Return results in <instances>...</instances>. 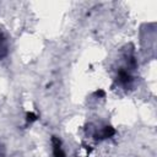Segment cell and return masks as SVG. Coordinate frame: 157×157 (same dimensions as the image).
<instances>
[{"mask_svg":"<svg viewBox=\"0 0 157 157\" xmlns=\"http://www.w3.org/2000/svg\"><path fill=\"white\" fill-rule=\"evenodd\" d=\"M115 134V130L112 126H104L99 132V139H109Z\"/></svg>","mask_w":157,"mask_h":157,"instance_id":"4","label":"cell"},{"mask_svg":"<svg viewBox=\"0 0 157 157\" xmlns=\"http://www.w3.org/2000/svg\"><path fill=\"white\" fill-rule=\"evenodd\" d=\"M94 96H98V97H103V96H104V91H102V90H98V91H96V92H94Z\"/></svg>","mask_w":157,"mask_h":157,"instance_id":"6","label":"cell"},{"mask_svg":"<svg viewBox=\"0 0 157 157\" xmlns=\"http://www.w3.org/2000/svg\"><path fill=\"white\" fill-rule=\"evenodd\" d=\"M36 120H37V115L34 113H32V112L27 113V115H26V123L27 124H31V123H33Z\"/></svg>","mask_w":157,"mask_h":157,"instance_id":"5","label":"cell"},{"mask_svg":"<svg viewBox=\"0 0 157 157\" xmlns=\"http://www.w3.org/2000/svg\"><path fill=\"white\" fill-rule=\"evenodd\" d=\"M7 40L4 37L2 33H0V59L5 58L7 55Z\"/></svg>","mask_w":157,"mask_h":157,"instance_id":"3","label":"cell"},{"mask_svg":"<svg viewBox=\"0 0 157 157\" xmlns=\"http://www.w3.org/2000/svg\"><path fill=\"white\" fill-rule=\"evenodd\" d=\"M131 80H132V77H131V75H130V72L128 70H120L119 71V74H118V81L121 85L126 86V85H129L131 82Z\"/></svg>","mask_w":157,"mask_h":157,"instance_id":"2","label":"cell"},{"mask_svg":"<svg viewBox=\"0 0 157 157\" xmlns=\"http://www.w3.org/2000/svg\"><path fill=\"white\" fill-rule=\"evenodd\" d=\"M52 147H53V155L54 157H66L63 146H61V141L59 137L53 136L52 137Z\"/></svg>","mask_w":157,"mask_h":157,"instance_id":"1","label":"cell"}]
</instances>
